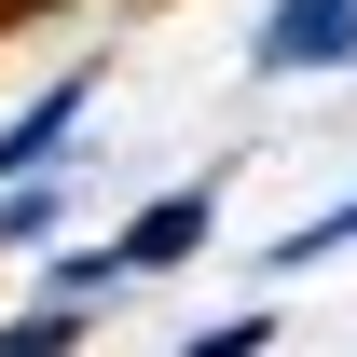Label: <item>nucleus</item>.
Masks as SVG:
<instances>
[{"instance_id": "nucleus-6", "label": "nucleus", "mask_w": 357, "mask_h": 357, "mask_svg": "<svg viewBox=\"0 0 357 357\" xmlns=\"http://www.w3.org/2000/svg\"><path fill=\"white\" fill-rule=\"evenodd\" d=\"M42 289H69V303H110V289H124V248H110V234H96V248H69V234H55Z\"/></svg>"}, {"instance_id": "nucleus-4", "label": "nucleus", "mask_w": 357, "mask_h": 357, "mask_svg": "<svg viewBox=\"0 0 357 357\" xmlns=\"http://www.w3.org/2000/svg\"><path fill=\"white\" fill-rule=\"evenodd\" d=\"M83 330H96V303H69V289H42V303H14V316H0V357H69Z\"/></svg>"}, {"instance_id": "nucleus-3", "label": "nucleus", "mask_w": 357, "mask_h": 357, "mask_svg": "<svg viewBox=\"0 0 357 357\" xmlns=\"http://www.w3.org/2000/svg\"><path fill=\"white\" fill-rule=\"evenodd\" d=\"M206 234H220V178H178V192H151L110 248H124V289L137 275H178V261H206Z\"/></svg>"}, {"instance_id": "nucleus-1", "label": "nucleus", "mask_w": 357, "mask_h": 357, "mask_svg": "<svg viewBox=\"0 0 357 357\" xmlns=\"http://www.w3.org/2000/svg\"><path fill=\"white\" fill-rule=\"evenodd\" d=\"M330 69H357V0H261L248 83H330Z\"/></svg>"}, {"instance_id": "nucleus-8", "label": "nucleus", "mask_w": 357, "mask_h": 357, "mask_svg": "<svg viewBox=\"0 0 357 357\" xmlns=\"http://www.w3.org/2000/svg\"><path fill=\"white\" fill-rule=\"evenodd\" d=\"M14 14H55V0H0V28H14Z\"/></svg>"}, {"instance_id": "nucleus-7", "label": "nucleus", "mask_w": 357, "mask_h": 357, "mask_svg": "<svg viewBox=\"0 0 357 357\" xmlns=\"http://www.w3.org/2000/svg\"><path fill=\"white\" fill-rule=\"evenodd\" d=\"M275 344V303H248V316H206V330H192V357H261Z\"/></svg>"}, {"instance_id": "nucleus-5", "label": "nucleus", "mask_w": 357, "mask_h": 357, "mask_svg": "<svg viewBox=\"0 0 357 357\" xmlns=\"http://www.w3.org/2000/svg\"><path fill=\"white\" fill-rule=\"evenodd\" d=\"M344 248H357V192H330L316 220H289V234L261 248V261H275V275H316V261H344Z\"/></svg>"}, {"instance_id": "nucleus-2", "label": "nucleus", "mask_w": 357, "mask_h": 357, "mask_svg": "<svg viewBox=\"0 0 357 357\" xmlns=\"http://www.w3.org/2000/svg\"><path fill=\"white\" fill-rule=\"evenodd\" d=\"M96 83H110V55H69L14 124H0V178H28V165H69L83 151V110H96Z\"/></svg>"}]
</instances>
